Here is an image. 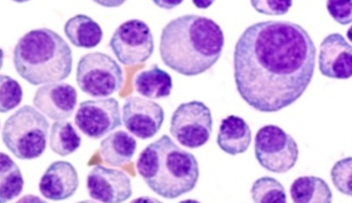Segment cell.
I'll list each match as a JSON object with an SVG mask.
<instances>
[{"mask_svg":"<svg viewBox=\"0 0 352 203\" xmlns=\"http://www.w3.org/2000/svg\"><path fill=\"white\" fill-rule=\"evenodd\" d=\"M74 122L87 136L99 139L122 125L119 102L113 97L83 101Z\"/></svg>","mask_w":352,"mask_h":203,"instance_id":"10","label":"cell"},{"mask_svg":"<svg viewBox=\"0 0 352 203\" xmlns=\"http://www.w3.org/2000/svg\"><path fill=\"white\" fill-rule=\"evenodd\" d=\"M89 195L102 203H122L132 195L130 178L124 171L96 165L87 174Z\"/></svg>","mask_w":352,"mask_h":203,"instance_id":"12","label":"cell"},{"mask_svg":"<svg viewBox=\"0 0 352 203\" xmlns=\"http://www.w3.org/2000/svg\"><path fill=\"white\" fill-rule=\"evenodd\" d=\"M318 68L322 75L329 78L346 80L352 77V45L342 35L332 33L322 40Z\"/></svg>","mask_w":352,"mask_h":203,"instance_id":"14","label":"cell"},{"mask_svg":"<svg viewBox=\"0 0 352 203\" xmlns=\"http://www.w3.org/2000/svg\"><path fill=\"white\" fill-rule=\"evenodd\" d=\"M346 37L349 41L352 43V25L349 27L346 31Z\"/></svg>","mask_w":352,"mask_h":203,"instance_id":"32","label":"cell"},{"mask_svg":"<svg viewBox=\"0 0 352 203\" xmlns=\"http://www.w3.org/2000/svg\"><path fill=\"white\" fill-rule=\"evenodd\" d=\"M250 193L254 203H287L283 185L273 177L265 176L256 179Z\"/></svg>","mask_w":352,"mask_h":203,"instance_id":"23","label":"cell"},{"mask_svg":"<svg viewBox=\"0 0 352 203\" xmlns=\"http://www.w3.org/2000/svg\"><path fill=\"white\" fill-rule=\"evenodd\" d=\"M316 47L301 25L265 21L248 27L234 51V75L241 98L254 109L277 112L298 100L313 78Z\"/></svg>","mask_w":352,"mask_h":203,"instance_id":"1","label":"cell"},{"mask_svg":"<svg viewBox=\"0 0 352 203\" xmlns=\"http://www.w3.org/2000/svg\"><path fill=\"white\" fill-rule=\"evenodd\" d=\"M252 7L258 12L267 15H282L288 12L293 2L287 1H252Z\"/></svg>","mask_w":352,"mask_h":203,"instance_id":"27","label":"cell"},{"mask_svg":"<svg viewBox=\"0 0 352 203\" xmlns=\"http://www.w3.org/2000/svg\"><path fill=\"white\" fill-rule=\"evenodd\" d=\"M129 203H163L160 200L148 195L140 196L132 200Z\"/></svg>","mask_w":352,"mask_h":203,"instance_id":"29","label":"cell"},{"mask_svg":"<svg viewBox=\"0 0 352 203\" xmlns=\"http://www.w3.org/2000/svg\"><path fill=\"white\" fill-rule=\"evenodd\" d=\"M252 141V131L241 117L230 115L219 126L217 143L224 152L235 156L245 152Z\"/></svg>","mask_w":352,"mask_h":203,"instance_id":"16","label":"cell"},{"mask_svg":"<svg viewBox=\"0 0 352 203\" xmlns=\"http://www.w3.org/2000/svg\"><path fill=\"white\" fill-rule=\"evenodd\" d=\"M0 202L8 203L23 191L24 180L17 164L6 153L0 154Z\"/></svg>","mask_w":352,"mask_h":203,"instance_id":"21","label":"cell"},{"mask_svg":"<svg viewBox=\"0 0 352 203\" xmlns=\"http://www.w3.org/2000/svg\"><path fill=\"white\" fill-rule=\"evenodd\" d=\"M23 89L20 84L12 77L1 74L0 75V111L6 113L21 102Z\"/></svg>","mask_w":352,"mask_h":203,"instance_id":"24","label":"cell"},{"mask_svg":"<svg viewBox=\"0 0 352 203\" xmlns=\"http://www.w3.org/2000/svg\"><path fill=\"white\" fill-rule=\"evenodd\" d=\"M77 98V91L73 86L65 82H54L37 88L33 104L50 119L63 121L72 115Z\"/></svg>","mask_w":352,"mask_h":203,"instance_id":"13","label":"cell"},{"mask_svg":"<svg viewBox=\"0 0 352 203\" xmlns=\"http://www.w3.org/2000/svg\"><path fill=\"white\" fill-rule=\"evenodd\" d=\"M169 131L184 147L194 149L205 145L212 131L210 108L197 100L179 104L171 116Z\"/></svg>","mask_w":352,"mask_h":203,"instance_id":"8","label":"cell"},{"mask_svg":"<svg viewBox=\"0 0 352 203\" xmlns=\"http://www.w3.org/2000/svg\"><path fill=\"white\" fill-rule=\"evenodd\" d=\"M49 127L47 119L40 111L24 105L5 121L2 141L19 159H34L45 150Z\"/></svg>","mask_w":352,"mask_h":203,"instance_id":"5","label":"cell"},{"mask_svg":"<svg viewBox=\"0 0 352 203\" xmlns=\"http://www.w3.org/2000/svg\"><path fill=\"white\" fill-rule=\"evenodd\" d=\"M223 45V32L214 20L186 14L164 26L159 49L165 65L182 75L194 76L218 61Z\"/></svg>","mask_w":352,"mask_h":203,"instance_id":"2","label":"cell"},{"mask_svg":"<svg viewBox=\"0 0 352 203\" xmlns=\"http://www.w3.org/2000/svg\"><path fill=\"white\" fill-rule=\"evenodd\" d=\"M155 4H157L158 6L164 7L165 8L166 5H171L172 7L176 6L179 5L181 2L179 1H155Z\"/></svg>","mask_w":352,"mask_h":203,"instance_id":"31","label":"cell"},{"mask_svg":"<svg viewBox=\"0 0 352 203\" xmlns=\"http://www.w3.org/2000/svg\"><path fill=\"white\" fill-rule=\"evenodd\" d=\"M15 203H48V202L37 195H32V194H27V195L22 196Z\"/></svg>","mask_w":352,"mask_h":203,"instance_id":"28","label":"cell"},{"mask_svg":"<svg viewBox=\"0 0 352 203\" xmlns=\"http://www.w3.org/2000/svg\"><path fill=\"white\" fill-rule=\"evenodd\" d=\"M109 47L118 61L124 65L146 62L154 51V39L146 23L140 19H129L114 31Z\"/></svg>","mask_w":352,"mask_h":203,"instance_id":"9","label":"cell"},{"mask_svg":"<svg viewBox=\"0 0 352 203\" xmlns=\"http://www.w3.org/2000/svg\"><path fill=\"white\" fill-rule=\"evenodd\" d=\"M76 203H98L94 200H81V201H79L78 202H76Z\"/></svg>","mask_w":352,"mask_h":203,"instance_id":"34","label":"cell"},{"mask_svg":"<svg viewBox=\"0 0 352 203\" xmlns=\"http://www.w3.org/2000/svg\"><path fill=\"white\" fill-rule=\"evenodd\" d=\"M330 176L333 184L341 193L352 196V156L336 161Z\"/></svg>","mask_w":352,"mask_h":203,"instance_id":"25","label":"cell"},{"mask_svg":"<svg viewBox=\"0 0 352 203\" xmlns=\"http://www.w3.org/2000/svg\"><path fill=\"white\" fill-rule=\"evenodd\" d=\"M76 80L80 90L94 97H106L118 91L124 82L123 71L107 53L94 51L80 57Z\"/></svg>","mask_w":352,"mask_h":203,"instance_id":"6","label":"cell"},{"mask_svg":"<svg viewBox=\"0 0 352 203\" xmlns=\"http://www.w3.org/2000/svg\"><path fill=\"white\" fill-rule=\"evenodd\" d=\"M179 203H201L200 202L194 199H186L180 201Z\"/></svg>","mask_w":352,"mask_h":203,"instance_id":"33","label":"cell"},{"mask_svg":"<svg viewBox=\"0 0 352 203\" xmlns=\"http://www.w3.org/2000/svg\"><path fill=\"white\" fill-rule=\"evenodd\" d=\"M79 186L75 167L65 160L52 163L42 175L38 189L41 194L52 201H61L72 197Z\"/></svg>","mask_w":352,"mask_h":203,"instance_id":"15","label":"cell"},{"mask_svg":"<svg viewBox=\"0 0 352 203\" xmlns=\"http://www.w3.org/2000/svg\"><path fill=\"white\" fill-rule=\"evenodd\" d=\"M137 148L135 139L124 130H116L104 138L100 144L102 160L111 167H121L133 157Z\"/></svg>","mask_w":352,"mask_h":203,"instance_id":"17","label":"cell"},{"mask_svg":"<svg viewBox=\"0 0 352 203\" xmlns=\"http://www.w3.org/2000/svg\"><path fill=\"white\" fill-rule=\"evenodd\" d=\"M294 203H332L333 194L327 182L316 176L296 178L289 189Z\"/></svg>","mask_w":352,"mask_h":203,"instance_id":"20","label":"cell"},{"mask_svg":"<svg viewBox=\"0 0 352 203\" xmlns=\"http://www.w3.org/2000/svg\"><path fill=\"white\" fill-rule=\"evenodd\" d=\"M17 73L34 86L66 79L73 65L72 49L55 31L41 27L22 36L13 51Z\"/></svg>","mask_w":352,"mask_h":203,"instance_id":"4","label":"cell"},{"mask_svg":"<svg viewBox=\"0 0 352 203\" xmlns=\"http://www.w3.org/2000/svg\"><path fill=\"white\" fill-rule=\"evenodd\" d=\"M255 157L266 170L283 174L296 165L299 154L294 139L276 125H265L259 128L254 138Z\"/></svg>","mask_w":352,"mask_h":203,"instance_id":"7","label":"cell"},{"mask_svg":"<svg viewBox=\"0 0 352 203\" xmlns=\"http://www.w3.org/2000/svg\"><path fill=\"white\" fill-rule=\"evenodd\" d=\"M124 1H96L98 4H100L103 6L115 7L121 5Z\"/></svg>","mask_w":352,"mask_h":203,"instance_id":"30","label":"cell"},{"mask_svg":"<svg viewBox=\"0 0 352 203\" xmlns=\"http://www.w3.org/2000/svg\"><path fill=\"white\" fill-rule=\"evenodd\" d=\"M63 29L70 43L77 47H96L103 37L100 25L90 16L82 14L69 18L65 22Z\"/></svg>","mask_w":352,"mask_h":203,"instance_id":"18","label":"cell"},{"mask_svg":"<svg viewBox=\"0 0 352 203\" xmlns=\"http://www.w3.org/2000/svg\"><path fill=\"white\" fill-rule=\"evenodd\" d=\"M326 5L329 14L339 24L345 25L352 22V0H329Z\"/></svg>","mask_w":352,"mask_h":203,"instance_id":"26","label":"cell"},{"mask_svg":"<svg viewBox=\"0 0 352 203\" xmlns=\"http://www.w3.org/2000/svg\"><path fill=\"white\" fill-rule=\"evenodd\" d=\"M49 143L54 153L64 157L80 147L81 136L71 122L56 121L51 127Z\"/></svg>","mask_w":352,"mask_h":203,"instance_id":"22","label":"cell"},{"mask_svg":"<svg viewBox=\"0 0 352 203\" xmlns=\"http://www.w3.org/2000/svg\"><path fill=\"white\" fill-rule=\"evenodd\" d=\"M125 128L140 139L153 137L160 130L164 111L157 102L139 96L127 97L122 108Z\"/></svg>","mask_w":352,"mask_h":203,"instance_id":"11","label":"cell"},{"mask_svg":"<svg viewBox=\"0 0 352 203\" xmlns=\"http://www.w3.org/2000/svg\"><path fill=\"white\" fill-rule=\"evenodd\" d=\"M135 91L149 99H160L168 97L173 88L170 75L160 69L157 64L149 69L138 73L134 78Z\"/></svg>","mask_w":352,"mask_h":203,"instance_id":"19","label":"cell"},{"mask_svg":"<svg viewBox=\"0 0 352 203\" xmlns=\"http://www.w3.org/2000/svg\"><path fill=\"white\" fill-rule=\"evenodd\" d=\"M136 169L156 194L175 199L191 191L199 177V163L190 152L163 134L139 154Z\"/></svg>","mask_w":352,"mask_h":203,"instance_id":"3","label":"cell"}]
</instances>
